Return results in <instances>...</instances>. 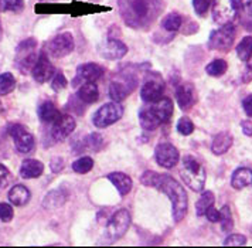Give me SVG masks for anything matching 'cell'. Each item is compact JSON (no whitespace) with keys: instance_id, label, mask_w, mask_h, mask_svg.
Returning <instances> with one entry per match:
<instances>
[{"instance_id":"44","label":"cell","mask_w":252,"mask_h":248,"mask_svg":"<svg viewBox=\"0 0 252 248\" xmlns=\"http://www.w3.org/2000/svg\"><path fill=\"white\" fill-rule=\"evenodd\" d=\"M9 177H10V172H9V169L0 163V187H4V186L7 184Z\"/></svg>"},{"instance_id":"45","label":"cell","mask_w":252,"mask_h":248,"mask_svg":"<svg viewBox=\"0 0 252 248\" xmlns=\"http://www.w3.org/2000/svg\"><path fill=\"white\" fill-rule=\"evenodd\" d=\"M63 168H64V160L61 158H54L51 160V170L54 173H58L60 170H63Z\"/></svg>"},{"instance_id":"28","label":"cell","mask_w":252,"mask_h":248,"mask_svg":"<svg viewBox=\"0 0 252 248\" xmlns=\"http://www.w3.org/2000/svg\"><path fill=\"white\" fill-rule=\"evenodd\" d=\"M65 200H67V193L60 189V190L48 193L46 199H44V202H43V206L46 209H57V207L65 203Z\"/></svg>"},{"instance_id":"48","label":"cell","mask_w":252,"mask_h":248,"mask_svg":"<svg viewBox=\"0 0 252 248\" xmlns=\"http://www.w3.org/2000/svg\"><path fill=\"white\" fill-rule=\"evenodd\" d=\"M247 66H248V70H251L252 71V54H251V57L247 60Z\"/></svg>"},{"instance_id":"38","label":"cell","mask_w":252,"mask_h":248,"mask_svg":"<svg viewBox=\"0 0 252 248\" xmlns=\"http://www.w3.org/2000/svg\"><path fill=\"white\" fill-rule=\"evenodd\" d=\"M68 85V81L65 78V75L63 72H57L54 74L53 77V81H51V88L54 91H63L65 87Z\"/></svg>"},{"instance_id":"9","label":"cell","mask_w":252,"mask_h":248,"mask_svg":"<svg viewBox=\"0 0 252 248\" xmlns=\"http://www.w3.org/2000/svg\"><path fill=\"white\" fill-rule=\"evenodd\" d=\"M138 81L135 77L127 75V74H122L118 78H115L111 85H109V97L116 102H121L125 100L126 97L135 90Z\"/></svg>"},{"instance_id":"24","label":"cell","mask_w":252,"mask_h":248,"mask_svg":"<svg viewBox=\"0 0 252 248\" xmlns=\"http://www.w3.org/2000/svg\"><path fill=\"white\" fill-rule=\"evenodd\" d=\"M60 115L61 113L57 109V106L54 105V102L46 101L38 106V116L46 124H54L60 118Z\"/></svg>"},{"instance_id":"21","label":"cell","mask_w":252,"mask_h":248,"mask_svg":"<svg viewBox=\"0 0 252 248\" xmlns=\"http://www.w3.org/2000/svg\"><path fill=\"white\" fill-rule=\"evenodd\" d=\"M108 179L118 189V192H119L121 196H126L127 193L132 190V179L127 175H125V173H122V172H112V173H109Z\"/></svg>"},{"instance_id":"15","label":"cell","mask_w":252,"mask_h":248,"mask_svg":"<svg viewBox=\"0 0 252 248\" xmlns=\"http://www.w3.org/2000/svg\"><path fill=\"white\" fill-rule=\"evenodd\" d=\"M103 67H101L96 63H87L82 64L77 68V75L74 78V85H77L78 82H94L96 79H99L103 75Z\"/></svg>"},{"instance_id":"17","label":"cell","mask_w":252,"mask_h":248,"mask_svg":"<svg viewBox=\"0 0 252 248\" xmlns=\"http://www.w3.org/2000/svg\"><path fill=\"white\" fill-rule=\"evenodd\" d=\"M163 92H164V82L161 81V78H153L145 82V85L140 90V97L143 102L150 104L160 100Z\"/></svg>"},{"instance_id":"49","label":"cell","mask_w":252,"mask_h":248,"mask_svg":"<svg viewBox=\"0 0 252 248\" xmlns=\"http://www.w3.org/2000/svg\"><path fill=\"white\" fill-rule=\"evenodd\" d=\"M1 35H3V32H1V24H0V40H1Z\"/></svg>"},{"instance_id":"18","label":"cell","mask_w":252,"mask_h":248,"mask_svg":"<svg viewBox=\"0 0 252 248\" xmlns=\"http://www.w3.org/2000/svg\"><path fill=\"white\" fill-rule=\"evenodd\" d=\"M176 98L183 111H189L194 102V88L191 84H182L176 90Z\"/></svg>"},{"instance_id":"11","label":"cell","mask_w":252,"mask_h":248,"mask_svg":"<svg viewBox=\"0 0 252 248\" xmlns=\"http://www.w3.org/2000/svg\"><path fill=\"white\" fill-rule=\"evenodd\" d=\"M238 13L235 0H214L213 4V19L218 24L232 23Z\"/></svg>"},{"instance_id":"36","label":"cell","mask_w":252,"mask_h":248,"mask_svg":"<svg viewBox=\"0 0 252 248\" xmlns=\"http://www.w3.org/2000/svg\"><path fill=\"white\" fill-rule=\"evenodd\" d=\"M177 131H179V134H182V135L184 136L191 135L193 131H194V124L191 122L190 118L183 116V118H180L179 122H177Z\"/></svg>"},{"instance_id":"13","label":"cell","mask_w":252,"mask_h":248,"mask_svg":"<svg viewBox=\"0 0 252 248\" xmlns=\"http://www.w3.org/2000/svg\"><path fill=\"white\" fill-rule=\"evenodd\" d=\"M155 156H156V162L158 165L164 168V169H172L174 168L179 160H180V153L176 147L173 146L172 143H159L155 150Z\"/></svg>"},{"instance_id":"39","label":"cell","mask_w":252,"mask_h":248,"mask_svg":"<svg viewBox=\"0 0 252 248\" xmlns=\"http://www.w3.org/2000/svg\"><path fill=\"white\" fill-rule=\"evenodd\" d=\"M213 0H193V7L200 17H204L211 6Z\"/></svg>"},{"instance_id":"5","label":"cell","mask_w":252,"mask_h":248,"mask_svg":"<svg viewBox=\"0 0 252 248\" xmlns=\"http://www.w3.org/2000/svg\"><path fill=\"white\" fill-rule=\"evenodd\" d=\"M35 47H37V41L34 38H27L17 47L14 64L22 74H29L30 71H33L38 58L35 54Z\"/></svg>"},{"instance_id":"27","label":"cell","mask_w":252,"mask_h":248,"mask_svg":"<svg viewBox=\"0 0 252 248\" xmlns=\"http://www.w3.org/2000/svg\"><path fill=\"white\" fill-rule=\"evenodd\" d=\"M160 24L163 30L169 32V33H176L177 30H180V27L183 24V17L179 13H169L167 16L163 17Z\"/></svg>"},{"instance_id":"46","label":"cell","mask_w":252,"mask_h":248,"mask_svg":"<svg viewBox=\"0 0 252 248\" xmlns=\"http://www.w3.org/2000/svg\"><path fill=\"white\" fill-rule=\"evenodd\" d=\"M242 106H244V111L247 112V115H250L252 118V95H248V97L244 98Z\"/></svg>"},{"instance_id":"37","label":"cell","mask_w":252,"mask_h":248,"mask_svg":"<svg viewBox=\"0 0 252 248\" xmlns=\"http://www.w3.org/2000/svg\"><path fill=\"white\" fill-rule=\"evenodd\" d=\"M159 177L160 175L153 172V170H146L142 177H140V181L145 184V186H149V187H156L158 186V181H159Z\"/></svg>"},{"instance_id":"23","label":"cell","mask_w":252,"mask_h":248,"mask_svg":"<svg viewBox=\"0 0 252 248\" xmlns=\"http://www.w3.org/2000/svg\"><path fill=\"white\" fill-rule=\"evenodd\" d=\"M78 100L84 104H94L99 98V91L95 82H84L77 92Z\"/></svg>"},{"instance_id":"26","label":"cell","mask_w":252,"mask_h":248,"mask_svg":"<svg viewBox=\"0 0 252 248\" xmlns=\"http://www.w3.org/2000/svg\"><path fill=\"white\" fill-rule=\"evenodd\" d=\"M9 200L13 206H24L29 203L30 200V192L26 186L22 184H16L13 186L9 192Z\"/></svg>"},{"instance_id":"3","label":"cell","mask_w":252,"mask_h":248,"mask_svg":"<svg viewBox=\"0 0 252 248\" xmlns=\"http://www.w3.org/2000/svg\"><path fill=\"white\" fill-rule=\"evenodd\" d=\"M156 189L163 192L172 202L173 218L176 223H180L183 220L187 210H189V197L184 187L169 175H160Z\"/></svg>"},{"instance_id":"29","label":"cell","mask_w":252,"mask_h":248,"mask_svg":"<svg viewBox=\"0 0 252 248\" xmlns=\"http://www.w3.org/2000/svg\"><path fill=\"white\" fill-rule=\"evenodd\" d=\"M214 202H216V196L213 194V192H204L201 194L200 200L195 204V214L198 217L206 214V212L214 206Z\"/></svg>"},{"instance_id":"8","label":"cell","mask_w":252,"mask_h":248,"mask_svg":"<svg viewBox=\"0 0 252 248\" xmlns=\"http://www.w3.org/2000/svg\"><path fill=\"white\" fill-rule=\"evenodd\" d=\"M130 221H132V217H130V213L127 210H125V209L118 210L106 224L108 237L112 241H116L118 238L124 237L129 226H130Z\"/></svg>"},{"instance_id":"31","label":"cell","mask_w":252,"mask_h":248,"mask_svg":"<svg viewBox=\"0 0 252 248\" xmlns=\"http://www.w3.org/2000/svg\"><path fill=\"white\" fill-rule=\"evenodd\" d=\"M237 54L240 57V60L247 61L252 54V35H245L240 41V44L237 45Z\"/></svg>"},{"instance_id":"19","label":"cell","mask_w":252,"mask_h":248,"mask_svg":"<svg viewBox=\"0 0 252 248\" xmlns=\"http://www.w3.org/2000/svg\"><path fill=\"white\" fill-rule=\"evenodd\" d=\"M126 53H127V47L119 40H109L101 50V54L106 60H119L125 57Z\"/></svg>"},{"instance_id":"40","label":"cell","mask_w":252,"mask_h":248,"mask_svg":"<svg viewBox=\"0 0 252 248\" xmlns=\"http://www.w3.org/2000/svg\"><path fill=\"white\" fill-rule=\"evenodd\" d=\"M13 217H14V212H13L12 206L7 203H0V220L4 223H9L12 221Z\"/></svg>"},{"instance_id":"7","label":"cell","mask_w":252,"mask_h":248,"mask_svg":"<svg viewBox=\"0 0 252 248\" xmlns=\"http://www.w3.org/2000/svg\"><path fill=\"white\" fill-rule=\"evenodd\" d=\"M234 40H235V27L232 23H227L211 33L208 40V48L217 51H228L234 44Z\"/></svg>"},{"instance_id":"41","label":"cell","mask_w":252,"mask_h":248,"mask_svg":"<svg viewBox=\"0 0 252 248\" xmlns=\"http://www.w3.org/2000/svg\"><path fill=\"white\" fill-rule=\"evenodd\" d=\"M245 244H247V237L242 236V234H231L224 241V246H235V247H240V246H245Z\"/></svg>"},{"instance_id":"6","label":"cell","mask_w":252,"mask_h":248,"mask_svg":"<svg viewBox=\"0 0 252 248\" xmlns=\"http://www.w3.org/2000/svg\"><path fill=\"white\" fill-rule=\"evenodd\" d=\"M124 115V106L119 102L112 101L101 106L92 118V122L98 128H108L118 122Z\"/></svg>"},{"instance_id":"4","label":"cell","mask_w":252,"mask_h":248,"mask_svg":"<svg viewBox=\"0 0 252 248\" xmlns=\"http://www.w3.org/2000/svg\"><path fill=\"white\" fill-rule=\"evenodd\" d=\"M183 181L193 190V192H201L206 184V169L204 166L194 158V156H184L183 166L180 170Z\"/></svg>"},{"instance_id":"32","label":"cell","mask_w":252,"mask_h":248,"mask_svg":"<svg viewBox=\"0 0 252 248\" xmlns=\"http://www.w3.org/2000/svg\"><path fill=\"white\" fill-rule=\"evenodd\" d=\"M16 87V78L12 72H3L0 75V95L10 94Z\"/></svg>"},{"instance_id":"2","label":"cell","mask_w":252,"mask_h":248,"mask_svg":"<svg viewBox=\"0 0 252 248\" xmlns=\"http://www.w3.org/2000/svg\"><path fill=\"white\" fill-rule=\"evenodd\" d=\"M173 102L170 98H160L158 101L146 104L139 111L140 126L146 131H155L160 125L167 124L172 119Z\"/></svg>"},{"instance_id":"22","label":"cell","mask_w":252,"mask_h":248,"mask_svg":"<svg viewBox=\"0 0 252 248\" xmlns=\"http://www.w3.org/2000/svg\"><path fill=\"white\" fill-rule=\"evenodd\" d=\"M252 184V170L248 168H240L234 172L232 177H231V186L235 190L245 189Z\"/></svg>"},{"instance_id":"25","label":"cell","mask_w":252,"mask_h":248,"mask_svg":"<svg viewBox=\"0 0 252 248\" xmlns=\"http://www.w3.org/2000/svg\"><path fill=\"white\" fill-rule=\"evenodd\" d=\"M231 146H232V135L228 132H220L213 141L211 150L214 155H224L225 152H228Z\"/></svg>"},{"instance_id":"34","label":"cell","mask_w":252,"mask_h":248,"mask_svg":"<svg viewBox=\"0 0 252 248\" xmlns=\"http://www.w3.org/2000/svg\"><path fill=\"white\" fill-rule=\"evenodd\" d=\"M24 9L23 0H0V11H14L19 13Z\"/></svg>"},{"instance_id":"20","label":"cell","mask_w":252,"mask_h":248,"mask_svg":"<svg viewBox=\"0 0 252 248\" xmlns=\"http://www.w3.org/2000/svg\"><path fill=\"white\" fill-rule=\"evenodd\" d=\"M44 172V165L37 159H27L20 166V176L23 179H35L40 177Z\"/></svg>"},{"instance_id":"1","label":"cell","mask_w":252,"mask_h":248,"mask_svg":"<svg viewBox=\"0 0 252 248\" xmlns=\"http://www.w3.org/2000/svg\"><path fill=\"white\" fill-rule=\"evenodd\" d=\"M122 19L133 29H145L160 13L161 0H118Z\"/></svg>"},{"instance_id":"12","label":"cell","mask_w":252,"mask_h":248,"mask_svg":"<svg viewBox=\"0 0 252 248\" xmlns=\"http://www.w3.org/2000/svg\"><path fill=\"white\" fill-rule=\"evenodd\" d=\"M74 37L71 33H61L56 35L50 44H48V51L54 58H63L67 57L74 51Z\"/></svg>"},{"instance_id":"16","label":"cell","mask_w":252,"mask_h":248,"mask_svg":"<svg viewBox=\"0 0 252 248\" xmlns=\"http://www.w3.org/2000/svg\"><path fill=\"white\" fill-rule=\"evenodd\" d=\"M32 72H33V77H34L35 81L40 84H44L54 77V66L50 63V60L47 58L44 51L38 56L37 63H35Z\"/></svg>"},{"instance_id":"14","label":"cell","mask_w":252,"mask_h":248,"mask_svg":"<svg viewBox=\"0 0 252 248\" xmlns=\"http://www.w3.org/2000/svg\"><path fill=\"white\" fill-rule=\"evenodd\" d=\"M75 129V119L68 115V113H64V115H60L57 121L53 124V129H51V135L56 141H65Z\"/></svg>"},{"instance_id":"35","label":"cell","mask_w":252,"mask_h":248,"mask_svg":"<svg viewBox=\"0 0 252 248\" xmlns=\"http://www.w3.org/2000/svg\"><path fill=\"white\" fill-rule=\"evenodd\" d=\"M220 213H221L220 223H221L222 231H229V230H232L234 221H232V215H231V210H229L228 206H224V207L220 210Z\"/></svg>"},{"instance_id":"47","label":"cell","mask_w":252,"mask_h":248,"mask_svg":"<svg viewBox=\"0 0 252 248\" xmlns=\"http://www.w3.org/2000/svg\"><path fill=\"white\" fill-rule=\"evenodd\" d=\"M242 131L247 136H252V122L251 121H242Z\"/></svg>"},{"instance_id":"30","label":"cell","mask_w":252,"mask_h":248,"mask_svg":"<svg viewBox=\"0 0 252 248\" xmlns=\"http://www.w3.org/2000/svg\"><path fill=\"white\" fill-rule=\"evenodd\" d=\"M228 70V64L225 60L217 58L214 61H211L206 67V72L211 77H221L222 74H225V71Z\"/></svg>"},{"instance_id":"42","label":"cell","mask_w":252,"mask_h":248,"mask_svg":"<svg viewBox=\"0 0 252 248\" xmlns=\"http://www.w3.org/2000/svg\"><path fill=\"white\" fill-rule=\"evenodd\" d=\"M235 4H237L238 13L242 10L245 11L247 14L252 16V0H235Z\"/></svg>"},{"instance_id":"33","label":"cell","mask_w":252,"mask_h":248,"mask_svg":"<svg viewBox=\"0 0 252 248\" xmlns=\"http://www.w3.org/2000/svg\"><path fill=\"white\" fill-rule=\"evenodd\" d=\"M94 168V160L90 156H82L72 163V170L80 175H87Z\"/></svg>"},{"instance_id":"10","label":"cell","mask_w":252,"mask_h":248,"mask_svg":"<svg viewBox=\"0 0 252 248\" xmlns=\"http://www.w3.org/2000/svg\"><path fill=\"white\" fill-rule=\"evenodd\" d=\"M9 135L14 141V146L20 153H30L34 147V136L23 125L14 124L9 126Z\"/></svg>"},{"instance_id":"43","label":"cell","mask_w":252,"mask_h":248,"mask_svg":"<svg viewBox=\"0 0 252 248\" xmlns=\"http://www.w3.org/2000/svg\"><path fill=\"white\" fill-rule=\"evenodd\" d=\"M204 215L207 217V220H208V221H211V223H220L221 213H220V210H217L216 207H210Z\"/></svg>"}]
</instances>
